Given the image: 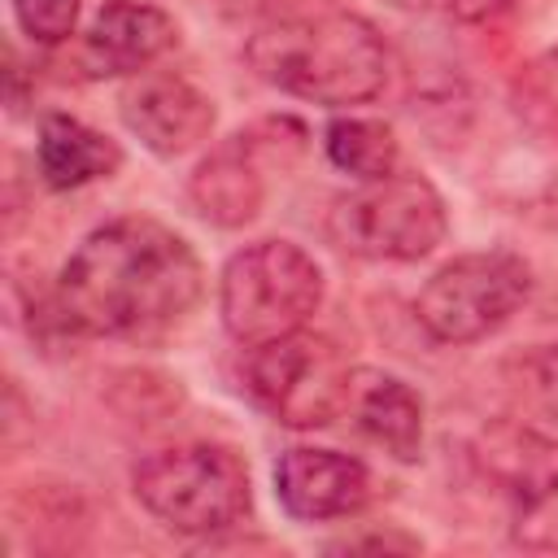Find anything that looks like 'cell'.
<instances>
[{
	"label": "cell",
	"instance_id": "7",
	"mask_svg": "<svg viewBox=\"0 0 558 558\" xmlns=\"http://www.w3.org/2000/svg\"><path fill=\"white\" fill-rule=\"evenodd\" d=\"M475 462L506 501L510 541L536 554H558V440L501 418L480 432Z\"/></svg>",
	"mask_w": 558,
	"mask_h": 558
},
{
	"label": "cell",
	"instance_id": "1",
	"mask_svg": "<svg viewBox=\"0 0 558 558\" xmlns=\"http://www.w3.org/2000/svg\"><path fill=\"white\" fill-rule=\"evenodd\" d=\"M201 296V262L157 218H113L83 235L57 279V314L83 336H148Z\"/></svg>",
	"mask_w": 558,
	"mask_h": 558
},
{
	"label": "cell",
	"instance_id": "13",
	"mask_svg": "<svg viewBox=\"0 0 558 558\" xmlns=\"http://www.w3.org/2000/svg\"><path fill=\"white\" fill-rule=\"evenodd\" d=\"M366 440L388 449L397 462H414L423 449V401L418 392L384 371H353L349 405H344Z\"/></svg>",
	"mask_w": 558,
	"mask_h": 558
},
{
	"label": "cell",
	"instance_id": "19",
	"mask_svg": "<svg viewBox=\"0 0 558 558\" xmlns=\"http://www.w3.org/2000/svg\"><path fill=\"white\" fill-rule=\"evenodd\" d=\"M445 4H449V13L458 22H488V17L506 13L514 0H445Z\"/></svg>",
	"mask_w": 558,
	"mask_h": 558
},
{
	"label": "cell",
	"instance_id": "20",
	"mask_svg": "<svg viewBox=\"0 0 558 558\" xmlns=\"http://www.w3.org/2000/svg\"><path fill=\"white\" fill-rule=\"evenodd\" d=\"M222 13H231V17H257V13H266L275 0H214Z\"/></svg>",
	"mask_w": 558,
	"mask_h": 558
},
{
	"label": "cell",
	"instance_id": "21",
	"mask_svg": "<svg viewBox=\"0 0 558 558\" xmlns=\"http://www.w3.org/2000/svg\"><path fill=\"white\" fill-rule=\"evenodd\" d=\"M392 4H405V9H414V4H423V0H392Z\"/></svg>",
	"mask_w": 558,
	"mask_h": 558
},
{
	"label": "cell",
	"instance_id": "11",
	"mask_svg": "<svg viewBox=\"0 0 558 558\" xmlns=\"http://www.w3.org/2000/svg\"><path fill=\"white\" fill-rule=\"evenodd\" d=\"M179 39L174 22L144 0H109L92 17L83 35V70L96 78L109 74H140Z\"/></svg>",
	"mask_w": 558,
	"mask_h": 558
},
{
	"label": "cell",
	"instance_id": "17",
	"mask_svg": "<svg viewBox=\"0 0 558 558\" xmlns=\"http://www.w3.org/2000/svg\"><path fill=\"white\" fill-rule=\"evenodd\" d=\"M13 17L35 44H61L74 35L78 0H13Z\"/></svg>",
	"mask_w": 558,
	"mask_h": 558
},
{
	"label": "cell",
	"instance_id": "4",
	"mask_svg": "<svg viewBox=\"0 0 558 558\" xmlns=\"http://www.w3.org/2000/svg\"><path fill=\"white\" fill-rule=\"evenodd\" d=\"M323 301V270L314 257L288 240H257L240 248L218 288L222 327L240 344H266L301 331Z\"/></svg>",
	"mask_w": 558,
	"mask_h": 558
},
{
	"label": "cell",
	"instance_id": "18",
	"mask_svg": "<svg viewBox=\"0 0 558 558\" xmlns=\"http://www.w3.org/2000/svg\"><path fill=\"white\" fill-rule=\"evenodd\" d=\"M519 109L527 113H558V48L536 57L519 78Z\"/></svg>",
	"mask_w": 558,
	"mask_h": 558
},
{
	"label": "cell",
	"instance_id": "16",
	"mask_svg": "<svg viewBox=\"0 0 558 558\" xmlns=\"http://www.w3.org/2000/svg\"><path fill=\"white\" fill-rule=\"evenodd\" d=\"M510 392L541 418L558 423V344H536L506 362Z\"/></svg>",
	"mask_w": 558,
	"mask_h": 558
},
{
	"label": "cell",
	"instance_id": "9",
	"mask_svg": "<svg viewBox=\"0 0 558 558\" xmlns=\"http://www.w3.org/2000/svg\"><path fill=\"white\" fill-rule=\"evenodd\" d=\"M275 497L292 519H305V523L344 519L366 506L371 475L349 453L296 445L275 462Z\"/></svg>",
	"mask_w": 558,
	"mask_h": 558
},
{
	"label": "cell",
	"instance_id": "15",
	"mask_svg": "<svg viewBox=\"0 0 558 558\" xmlns=\"http://www.w3.org/2000/svg\"><path fill=\"white\" fill-rule=\"evenodd\" d=\"M327 157L353 179H384L397 170V135L375 118H336L327 126Z\"/></svg>",
	"mask_w": 558,
	"mask_h": 558
},
{
	"label": "cell",
	"instance_id": "2",
	"mask_svg": "<svg viewBox=\"0 0 558 558\" xmlns=\"http://www.w3.org/2000/svg\"><path fill=\"white\" fill-rule=\"evenodd\" d=\"M248 65L288 96L314 105H362L384 92L392 57L366 17L331 9L262 26L248 39Z\"/></svg>",
	"mask_w": 558,
	"mask_h": 558
},
{
	"label": "cell",
	"instance_id": "3",
	"mask_svg": "<svg viewBox=\"0 0 558 558\" xmlns=\"http://www.w3.org/2000/svg\"><path fill=\"white\" fill-rule=\"evenodd\" d=\"M131 488L153 519L183 536L222 532L248 510V471L222 445L157 449L135 462Z\"/></svg>",
	"mask_w": 558,
	"mask_h": 558
},
{
	"label": "cell",
	"instance_id": "10",
	"mask_svg": "<svg viewBox=\"0 0 558 558\" xmlns=\"http://www.w3.org/2000/svg\"><path fill=\"white\" fill-rule=\"evenodd\" d=\"M122 122L157 157H179L209 135L214 105L179 74H140L122 92Z\"/></svg>",
	"mask_w": 558,
	"mask_h": 558
},
{
	"label": "cell",
	"instance_id": "8",
	"mask_svg": "<svg viewBox=\"0 0 558 558\" xmlns=\"http://www.w3.org/2000/svg\"><path fill=\"white\" fill-rule=\"evenodd\" d=\"M532 275L514 253H466L440 266L418 301L414 314L423 331L440 344H471L510 323V314L527 301Z\"/></svg>",
	"mask_w": 558,
	"mask_h": 558
},
{
	"label": "cell",
	"instance_id": "14",
	"mask_svg": "<svg viewBox=\"0 0 558 558\" xmlns=\"http://www.w3.org/2000/svg\"><path fill=\"white\" fill-rule=\"evenodd\" d=\"M39 174L48 187L57 192H70V187H83V183H96V179H109L122 161L118 144L100 131H92L87 122L70 118V113H48L39 122Z\"/></svg>",
	"mask_w": 558,
	"mask_h": 558
},
{
	"label": "cell",
	"instance_id": "5",
	"mask_svg": "<svg viewBox=\"0 0 558 558\" xmlns=\"http://www.w3.org/2000/svg\"><path fill=\"white\" fill-rule=\"evenodd\" d=\"M445 201L423 174L366 179L357 192L331 201L327 235L353 257L418 262L445 240Z\"/></svg>",
	"mask_w": 558,
	"mask_h": 558
},
{
	"label": "cell",
	"instance_id": "6",
	"mask_svg": "<svg viewBox=\"0 0 558 558\" xmlns=\"http://www.w3.org/2000/svg\"><path fill=\"white\" fill-rule=\"evenodd\" d=\"M244 384L283 427H327L349 405L353 366L327 336L301 327L253 344L244 357Z\"/></svg>",
	"mask_w": 558,
	"mask_h": 558
},
{
	"label": "cell",
	"instance_id": "12",
	"mask_svg": "<svg viewBox=\"0 0 558 558\" xmlns=\"http://www.w3.org/2000/svg\"><path fill=\"white\" fill-rule=\"evenodd\" d=\"M257 135H231L227 144H218L192 174L187 192L192 205L205 222L214 227H244L257 209H262V166H257Z\"/></svg>",
	"mask_w": 558,
	"mask_h": 558
}]
</instances>
